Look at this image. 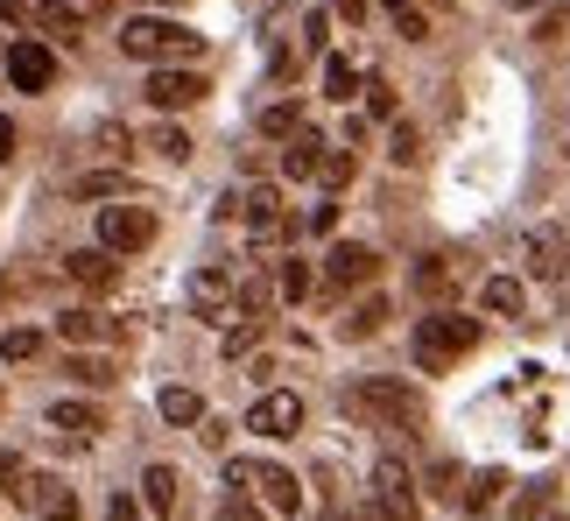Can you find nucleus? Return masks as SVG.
Masks as SVG:
<instances>
[{
	"mask_svg": "<svg viewBox=\"0 0 570 521\" xmlns=\"http://www.w3.org/2000/svg\"><path fill=\"white\" fill-rule=\"evenodd\" d=\"M120 50L135 63H148V71H163V63H190L197 57V36L184 21H169V14H127L120 21Z\"/></svg>",
	"mask_w": 570,
	"mask_h": 521,
	"instance_id": "f257e3e1",
	"label": "nucleus"
},
{
	"mask_svg": "<svg viewBox=\"0 0 570 521\" xmlns=\"http://www.w3.org/2000/svg\"><path fill=\"white\" fill-rule=\"evenodd\" d=\"M345 409L366 423H381V430H415L423 423V395L402 381V374H366L353 395H345Z\"/></svg>",
	"mask_w": 570,
	"mask_h": 521,
	"instance_id": "f03ea898",
	"label": "nucleus"
},
{
	"mask_svg": "<svg viewBox=\"0 0 570 521\" xmlns=\"http://www.w3.org/2000/svg\"><path fill=\"white\" fill-rule=\"evenodd\" d=\"M479 345V317H458V311H430L415 324V366L423 374H444L451 360H465Z\"/></svg>",
	"mask_w": 570,
	"mask_h": 521,
	"instance_id": "7ed1b4c3",
	"label": "nucleus"
},
{
	"mask_svg": "<svg viewBox=\"0 0 570 521\" xmlns=\"http://www.w3.org/2000/svg\"><path fill=\"white\" fill-rule=\"evenodd\" d=\"M148 240H156V212L120 198V205H99V247L106 254H141Z\"/></svg>",
	"mask_w": 570,
	"mask_h": 521,
	"instance_id": "20e7f679",
	"label": "nucleus"
},
{
	"mask_svg": "<svg viewBox=\"0 0 570 521\" xmlns=\"http://www.w3.org/2000/svg\"><path fill=\"white\" fill-rule=\"evenodd\" d=\"M226 219H247L254 240H282V233H289V212H282L275 184H254L247 198H226Z\"/></svg>",
	"mask_w": 570,
	"mask_h": 521,
	"instance_id": "39448f33",
	"label": "nucleus"
},
{
	"mask_svg": "<svg viewBox=\"0 0 570 521\" xmlns=\"http://www.w3.org/2000/svg\"><path fill=\"white\" fill-rule=\"evenodd\" d=\"M8 78H14V92H50V85H57L50 42H42V36H14L8 42Z\"/></svg>",
	"mask_w": 570,
	"mask_h": 521,
	"instance_id": "423d86ee",
	"label": "nucleus"
},
{
	"mask_svg": "<svg viewBox=\"0 0 570 521\" xmlns=\"http://www.w3.org/2000/svg\"><path fill=\"white\" fill-rule=\"evenodd\" d=\"M190 311L197 317H212V324H226V317H239V282H233V268H197L190 275Z\"/></svg>",
	"mask_w": 570,
	"mask_h": 521,
	"instance_id": "0eeeda50",
	"label": "nucleus"
},
{
	"mask_svg": "<svg viewBox=\"0 0 570 521\" xmlns=\"http://www.w3.org/2000/svg\"><path fill=\"white\" fill-rule=\"evenodd\" d=\"M374 508H387L394 521H415L423 514V493H415V472L402 459H381L374 465Z\"/></svg>",
	"mask_w": 570,
	"mask_h": 521,
	"instance_id": "6e6552de",
	"label": "nucleus"
},
{
	"mask_svg": "<svg viewBox=\"0 0 570 521\" xmlns=\"http://www.w3.org/2000/svg\"><path fill=\"white\" fill-rule=\"evenodd\" d=\"M247 430L254 438H296L303 430V395H289V387H268V395H261L254 409H247Z\"/></svg>",
	"mask_w": 570,
	"mask_h": 521,
	"instance_id": "1a4fd4ad",
	"label": "nucleus"
},
{
	"mask_svg": "<svg viewBox=\"0 0 570 521\" xmlns=\"http://www.w3.org/2000/svg\"><path fill=\"white\" fill-rule=\"evenodd\" d=\"M205 99V78L184 71V63H163V71H148V106L156 114H184V106Z\"/></svg>",
	"mask_w": 570,
	"mask_h": 521,
	"instance_id": "9d476101",
	"label": "nucleus"
},
{
	"mask_svg": "<svg viewBox=\"0 0 570 521\" xmlns=\"http://www.w3.org/2000/svg\"><path fill=\"white\" fill-rule=\"evenodd\" d=\"M381 275V254L360 247V240H338L332 254H324V289H360V282Z\"/></svg>",
	"mask_w": 570,
	"mask_h": 521,
	"instance_id": "9b49d317",
	"label": "nucleus"
},
{
	"mask_svg": "<svg viewBox=\"0 0 570 521\" xmlns=\"http://www.w3.org/2000/svg\"><path fill=\"white\" fill-rule=\"evenodd\" d=\"M521 254H529V275H535V282H557V275H570V226H535Z\"/></svg>",
	"mask_w": 570,
	"mask_h": 521,
	"instance_id": "f8f14e48",
	"label": "nucleus"
},
{
	"mask_svg": "<svg viewBox=\"0 0 570 521\" xmlns=\"http://www.w3.org/2000/svg\"><path fill=\"white\" fill-rule=\"evenodd\" d=\"M57 338L63 345H114L120 324L106 311H92V303H71V311H57Z\"/></svg>",
	"mask_w": 570,
	"mask_h": 521,
	"instance_id": "ddd939ff",
	"label": "nucleus"
},
{
	"mask_svg": "<svg viewBox=\"0 0 570 521\" xmlns=\"http://www.w3.org/2000/svg\"><path fill=\"white\" fill-rule=\"evenodd\" d=\"M63 275H71L78 289H99V296H106V289H120V260L106 254L99 240H92V247H78V254H63Z\"/></svg>",
	"mask_w": 570,
	"mask_h": 521,
	"instance_id": "4468645a",
	"label": "nucleus"
},
{
	"mask_svg": "<svg viewBox=\"0 0 570 521\" xmlns=\"http://www.w3.org/2000/svg\"><path fill=\"white\" fill-rule=\"evenodd\" d=\"M324 148H332V141H324L317 127H303L296 141H282V177H289V184H317V169H324Z\"/></svg>",
	"mask_w": 570,
	"mask_h": 521,
	"instance_id": "2eb2a0df",
	"label": "nucleus"
},
{
	"mask_svg": "<svg viewBox=\"0 0 570 521\" xmlns=\"http://www.w3.org/2000/svg\"><path fill=\"white\" fill-rule=\"evenodd\" d=\"M29 29L57 36V42H78V29H85V8H78V0H29Z\"/></svg>",
	"mask_w": 570,
	"mask_h": 521,
	"instance_id": "dca6fc26",
	"label": "nucleus"
},
{
	"mask_svg": "<svg viewBox=\"0 0 570 521\" xmlns=\"http://www.w3.org/2000/svg\"><path fill=\"white\" fill-rule=\"evenodd\" d=\"M177 501H184L177 465H148V472H141V508H148V514H177Z\"/></svg>",
	"mask_w": 570,
	"mask_h": 521,
	"instance_id": "f3484780",
	"label": "nucleus"
},
{
	"mask_svg": "<svg viewBox=\"0 0 570 521\" xmlns=\"http://www.w3.org/2000/svg\"><path fill=\"white\" fill-rule=\"evenodd\" d=\"M50 430H63V438H99L106 416L92 402H50Z\"/></svg>",
	"mask_w": 570,
	"mask_h": 521,
	"instance_id": "a211bd4d",
	"label": "nucleus"
},
{
	"mask_svg": "<svg viewBox=\"0 0 570 521\" xmlns=\"http://www.w3.org/2000/svg\"><path fill=\"white\" fill-rule=\"evenodd\" d=\"M521 303H529V289L514 275H487V289H479V311L487 317H521Z\"/></svg>",
	"mask_w": 570,
	"mask_h": 521,
	"instance_id": "6ab92c4d",
	"label": "nucleus"
},
{
	"mask_svg": "<svg viewBox=\"0 0 570 521\" xmlns=\"http://www.w3.org/2000/svg\"><path fill=\"white\" fill-rule=\"evenodd\" d=\"M387 317H394V303H387L381 289H366V296L353 303V311H345V338H374Z\"/></svg>",
	"mask_w": 570,
	"mask_h": 521,
	"instance_id": "aec40b11",
	"label": "nucleus"
},
{
	"mask_svg": "<svg viewBox=\"0 0 570 521\" xmlns=\"http://www.w3.org/2000/svg\"><path fill=\"white\" fill-rule=\"evenodd\" d=\"M63 493H71V486H63V480H57V472H21V486H14V501H21V508H29V514H42V508H57V501H63Z\"/></svg>",
	"mask_w": 570,
	"mask_h": 521,
	"instance_id": "412c9836",
	"label": "nucleus"
},
{
	"mask_svg": "<svg viewBox=\"0 0 570 521\" xmlns=\"http://www.w3.org/2000/svg\"><path fill=\"white\" fill-rule=\"evenodd\" d=\"M500 493H508V472H465V514H493L500 508Z\"/></svg>",
	"mask_w": 570,
	"mask_h": 521,
	"instance_id": "4be33fe9",
	"label": "nucleus"
},
{
	"mask_svg": "<svg viewBox=\"0 0 570 521\" xmlns=\"http://www.w3.org/2000/svg\"><path fill=\"white\" fill-rule=\"evenodd\" d=\"M156 409H163V423H177V430L205 423V395H197V387H163V395H156Z\"/></svg>",
	"mask_w": 570,
	"mask_h": 521,
	"instance_id": "5701e85b",
	"label": "nucleus"
},
{
	"mask_svg": "<svg viewBox=\"0 0 570 521\" xmlns=\"http://www.w3.org/2000/svg\"><path fill=\"white\" fill-rule=\"evenodd\" d=\"M303 127H311V120H303V106H296V99H275L268 114H261V135H268V141H296Z\"/></svg>",
	"mask_w": 570,
	"mask_h": 521,
	"instance_id": "b1692460",
	"label": "nucleus"
},
{
	"mask_svg": "<svg viewBox=\"0 0 570 521\" xmlns=\"http://www.w3.org/2000/svg\"><path fill=\"white\" fill-rule=\"evenodd\" d=\"M311 289H317V268H311V260H282V268H275V296L282 303H303Z\"/></svg>",
	"mask_w": 570,
	"mask_h": 521,
	"instance_id": "393cba45",
	"label": "nucleus"
},
{
	"mask_svg": "<svg viewBox=\"0 0 570 521\" xmlns=\"http://www.w3.org/2000/svg\"><path fill=\"white\" fill-rule=\"evenodd\" d=\"M78 198H135V184H127V169H92V177H78Z\"/></svg>",
	"mask_w": 570,
	"mask_h": 521,
	"instance_id": "a878e982",
	"label": "nucleus"
},
{
	"mask_svg": "<svg viewBox=\"0 0 570 521\" xmlns=\"http://www.w3.org/2000/svg\"><path fill=\"white\" fill-rule=\"evenodd\" d=\"M275 303H282V296H275L268 275H247V282H239V317H268Z\"/></svg>",
	"mask_w": 570,
	"mask_h": 521,
	"instance_id": "bb28decb",
	"label": "nucleus"
},
{
	"mask_svg": "<svg viewBox=\"0 0 570 521\" xmlns=\"http://www.w3.org/2000/svg\"><path fill=\"white\" fill-rule=\"evenodd\" d=\"M387 163H394V169H415V163H423V135H415L409 120H394V135H387Z\"/></svg>",
	"mask_w": 570,
	"mask_h": 521,
	"instance_id": "cd10ccee",
	"label": "nucleus"
},
{
	"mask_svg": "<svg viewBox=\"0 0 570 521\" xmlns=\"http://www.w3.org/2000/svg\"><path fill=\"white\" fill-rule=\"evenodd\" d=\"M42 353V332H29V324H14V332H0V360L8 366H29Z\"/></svg>",
	"mask_w": 570,
	"mask_h": 521,
	"instance_id": "c85d7f7f",
	"label": "nucleus"
},
{
	"mask_svg": "<svg viewBox=\"0 0 570 521\" xmlns=\"http://www.w3.org/2000/svg\"><path fill=\"white\" fill-rule=\"evenodd\" d=\"M353 92H360L353 57H324V99H353Z\"/></svg>",
	"mask_w": 570,
	"mask_h": 521,
	"instance_id": "c756f323",
	"label": "nucleus"
},
{
	"mask_svg": "<svg viewBox=\"0 0 570 521\" xmlns=\"http://www.w3.org/2000/svg\"><path fill=\"white\" fill-rule=\"evenodd\" d=\"M430 493H436V501H465V465L436 459V465H430Z\"/></svg>",
	"mask_w": 570,
	"mask_h": 521,
	"instance_id": "7c9ffc66",
	"label": "nucleus"
},
{
	"mask_svg": "<svg viewBox=\"0 0 570 521\" xmlns=\"http://www.w3.org/2000/svg\"><path fill=\"white\" fill-rule=\"evenodd\" d=\"M508 521H550V486H521L514 508H508Z\"/></svg>",
	"mask_w": 570,
	"mask_h": 521,
	"instance_id": "2f4dec72",
	"label": "nucleus"
},
{
	"mask_svg": "<svg viewBox=\"0 0 570 521\" xmlns=\"http://www.w3.org/2000/svg\"><path fill=\"white\" fill-rule=\"evenodd\" d=\"M317 184H324V190H345V184H353V148H324Z\"/></svg>",
	"mask_w": 570,
	"mask_h": 521,
	"instance_id": "473e14b6",
	"label": "nucleus"
},
{
	"mask_svg": "<svg viewBox=\"0 0 570 521\" xmlns=\"http://www.w3.org/2000/svg\"><path fill=\"white\" fill-rule=\"evenodd\" d=\"M381 8L394 14V29H402L409 42H423V36H430V21H423V8H415V0H381Z\"/></svg>",
	"mask_w": 570,
	"mask_h": 521,
	"instance_id": "72a5a7b5",
	"label": "nucleus"
},
{
	"mask_svg": "<svg viewBox=\"0 0 570 521\" xmlns=\"http://www.w3.org/2000/svg\"><path fill=\"white\" fill-rule=\"evenodd\" d=\"M71 381H85V387H114V366L106 360H92V353H71V366H63Z\"/></svg>",
	"mask_w": 570,
	"mask_h": 521,
	"instance_id": "f704fd0d",
	"label": "nucleus"
},
{
	"mask_svg": "<svg viewBox=\"0 0 570 521\" xmlns=\"http://www.w3.org/2000/svg\"><path fill=\"white\" fill-rule=\"evenodd\" d=\"M148 148H156L163 163H184V156H190V135H184V127H169V120H163L156 135H148Z\"/></svg>",
	"mask_w": 570,
	"mask_h": 521,
	"instance_id": "c9c22d12",
	"label": "nucleus"
},
{
	"mask_svg": "<svg viewBox=\"0 0 570 521\" xmlns=\"http://www.w3.org/2000/svg\"><path fill=\"white\" fill-rule=\"evenodd\" d=\"M254 345H261V317H239V324H226V360L254 353Z\"/></svg>",
	"mask_w": 570,
	"mask_h": 521,
	"instance_id": "e433bc0d",
	"label": "nucleus"
},
{
	"mask_svg": "<svg viewBox=\"0 0 570 521\" xmlns=\"http://www.w3.org/2000/svg\"><path fill=\"white\" fill-rule=\"evenodd\" d=\"M366 114H374V120H394V85H387V78H366Z\"/></svg>",
	"mask_w": 570,
	"mask_h": 521,
	"instance_id": "4c0bfd02",
	"label": "nucleus"
},
{
	"mask_svg": "<svg viewBox=\"0 0 570 521\" xmlns=\"http://www.w3.org/2000/svg\"><path fill=\"white\" fill-rule=\"evenodd\" d=\"M218 521H261V501L254 493H226V501H218Z\"/></svg>",
	"mask_w": 570,
	"mask_h": 521,
	"instance_id": "58836bf2",
	"label": "nucleus"
},
{
	"mask_svg": "<svg viewBox=\"0 0 570 521\" xmlns=\"http://www.w3.org/2000/svg\"><path fill=\"white\" fill-rule=\"evenodd\" d=\"M415 289H423V296H444L451 289V268H444V260H423V268H415Z\"/></svg>",
	"mask_w": 570,
	"mask_h": 521,
	"instance_id": "ea45409f",
	"label": "nucleus"
},
{
	"mask_svg": "<svg viewBox=\"0 0 570 521\" xmlns=\"http://www.w3.org/2000/svg\"><path fill=\"white\" fill-rule=\"evenodd\" d=\"M106 521H148V508H135V493H114V508H106Z\"/></svg>",
	"mask_w": 570,
	"mask_h": 521,
	"instance_id": "a19ab883",
	"label": "nucleus"
},
{
	"mask_svg": "<svg viewBox=\"0 0 570 521\" xmlns=\"http://www.w3.org/2000/svg\"><path fill=\"white\" fill-rule=\"evenodd\" d=\"M21 486V451H0V493Z\"/></svg>",
	"mask_w": 570,
	"mask_h": 521,
	"instance_id": "79ce46f5",
	"label": "nucleus"
},
{
	"mask_svg": "<svg viewBox=\"0 0 570 521\" xmlns=\"http://www.w3.org/2000/svg\"><path fill=\"white\" fill-rule=\"evenodd\" d=\"M303 226H311V233H332V226H338V205H332V198L311 205V219H303Z\"/></svg>",
	"mask_w": 570,
	"mask_h": 521,
	"instance_id": "37998d69",
	"label": "nucleus"
},
{
	"mask_svg": "<svg viewBox=\"0 0 570 521\" xmlns=\"http://www.w3.org/2000/svg\"><path fill=\"white\" fill-rule=\"evenodd\" d=\"M99 148H106V156H127V127L106 120V127H99Z\"/></svg>",
	"mask_w": 570,
	"mask_h": 521,
	"instance_id": "c03bdc74",
	"label": "nucleus"
},
{
	"mask_svg": "<svg viewBox=\"0 0 570 521\" xmlns=\"http://www.w3.org/2000/svg\"><path fill=\"white\" fill-rule=\"evenodd\" d=\"M324 29H332V14H324V8H317L311 21H303V42H311V50H324Z\"/></svg>",
	"mask_w": 570,
	"mask_h": 521,
	"instance_id": "a18cd8bd",
	"label": "nucleus"
},
{
	"mask_svg": "<svg viewBox=\"0 0 570 521\" xmlns=\"http://www.w3.org/2000/svg\"><path fill=\"white\" fill-rule=\"evenodd\" d=\"M42 521H85V514H78V493H63L57 508H42Z\"/></svg>",
	"mask_w": 570,
	"mask_h": 521,
	"instance_id": "49530a36",
	"label": "nucleus"
},
{
	"mask_svg": "<svg viewBox=\"0 0 570 521\" xmlns=\"http://www.w3.org/2000/svg\"><path fill=\"white\" fill-rule=\"evenodd\" d=\"M0 21H14V29H29V0H0Z\"/></svg>",
	"mask_w": 570,
	"mask_h": 521,
	"instance_id": "de8ad7c7",
	"label": "nucleus"
},
{
	"mask_svg": "<svg viewBox=\"0 0 570 521\" xmlns=\"http://www.w3.org/2000/svg\"><path fill=\"white\" fill-rule=\"evenodd\" d=\"M14 141H21V135H14V120L0 114V163H14Z\"/></svg>",
	"mask_w": 570,
	"mask_h": 521,
	"instance_id": "09e8293b",
	"label": "nucleus"
},
{
	"mask_svg": "<svg viewBox=\"0 0 570 521\" xmlns=\"http://www.w3.org/2000/svg\"><path fill=\"white\" fill-rule=\"evenodd\" d=\"M338 8V21H366V0H332Z\"/></svg>",
	"mask_w": 570,
	"mask_h": 521,
	"instance_id": "8fccbe9b",
	"label": "nucleus"
},
{
	"mask_svg": "<svg viewBox=\"0 0 570 521\" xmlns=\"http://www.w3.org/2000/svg\"><path fill=\"white\" fill-rule=\"evenodd\" d=\"M360 521H394V514H387V508H374V501H366V508H360Z\"/></svg>",
	"mask_w": 570,
	"mask_h": 521,
	"instance_id": "3c124183",
	"label": "nucleus"
},
{
	"mask_svg": "<svg viewBox=\"0 0 570 521\" xmlns=\"http://www.w3.org/2000/svg\"><path fill=\"white\" fill-rule=\"evenodd\" d=\"M324 521H353V514H345V508H324Z\"/></svg>",
	"mask_w": 570,
	"mask_h": 521,
	"instance_id": "603ef678",
	"label": "nucleus"
},
{
	"mask_svg": "<svg viewBox=\"0 0 570 521\" xmlns=\"http://www.w3.org/2000/svg\"><path fill=\"white\" fill-rule=\"evenodd\" d=\"M78 8H114V0H78Z\"/></svg>",
	"mask_w": 570,
	"mask_h": 521,
	"instance_id": "864d4df0",
	"label": "nucleus"
},
{
	"mask_svg": "<svg viewBox=\"0 0 570 521\" xmlns=\"http://www.w3.org/2000/svg\"><path fill=\"white\" fill-rule=\"evenodd\" d=\"M0 402H8V387H0Z\"/></svg>",
	"mask_w": 570,
	"mask_h": 521,
	"instance_id": "5fc2aeb1",
	"label": "nucleus"
},
{
	"mask_svg": "<svg viewBox=\"0 0 570 521\" xmlns=\"http://www.w3.org/2000/svg\"><path fill=\"white\" fill-rule=\"evenodd\" d=\"M550 521H563V514H550Z\"/></svg>",
	"mask_w": 570,
	"mask_h": 521,
	"instance_id": "6e6d98bb",
	"label": "nucleus"
}]
</instances>
